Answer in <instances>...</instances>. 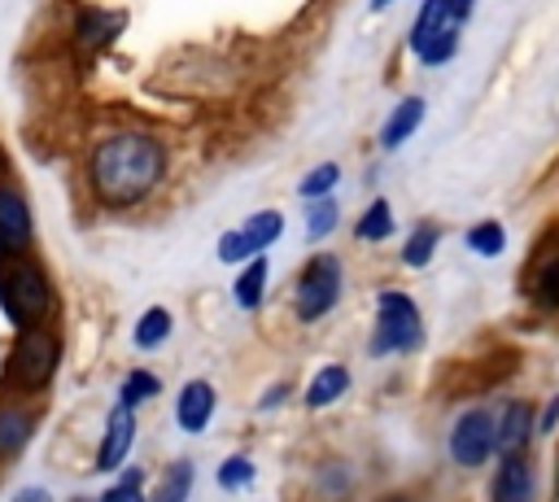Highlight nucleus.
<instances>
[{
  "label": "nucleus",
  "mask_w": 559,
  "mask_h": 502,
  "mask_svg": "<svg viewBox=\"0 0 559 502\" xmlns=\"http://www.w3.org/2000/svg\"><path fill=\"white\" fill-rule=\"evenodd\" d=\"M166 175V148L148 131H118L96 144L87 162V183L100 205L127 210L144 201Z\"/></svg>",
  "instance_id": "obj_1"
},
{
  "label": "nucleus",
  "mask_w": 559,
  "mask_h": 502,
  "mask_svg": "<svg viewBox=\"0 0 559 502\" xmlns=\"http://www.w3.org/2000/svg\"><path fill=\"white\" fill-rule=\"evenodd\" d=\"M0 306H4L13 327H22V332L39 327V319L52 310V288H48L44 271L26 258L4 262L0 266Z\"/></svg>",
  "instance_id": "obj_2"
},
{
  "label": "nucleus",
  "mask_w": 559,
  "mask_h": 502,
  "mask_svg": "<svg viewBox=\"0 0 559 502\" xmlns=\"http://www.w3.org/2000/svg\"><path fill=\"white\" fill-rule=\"evenodd\" d=\"M424 340V323H419V310L406 292L397 288H384L376 297V340H371V354H402V349H419Z\"/></svg>",
  "instance_id": "obj_3"
},
{
  "label": "nucleus",
  "mask_w": 559,
  "mask_h": 502,
  "mask_svg": "<svg viewBox=\"0 0 559 502\" xmlns=\"http://www.w3.org/2000/svg\"><path fill=\"white\" fill-rule=\"evenodd\" d=\"M459 26L463 22L454 17L450 0H424L419 17L411 26V48L419 52L424 65H441V61H450V52L459 44Z\"/></svg>",
  "instance_id": "obj_4"
},
{
  "label": "nucleus",
  "mask_w": 559,
  "mask_h": 502,
  "mask_svg": "<svg viewBox=\"0 0 559 502\" xmlns=\"http://www.w3.org/2000/svg\"><path fill=\"white\" fill-rule=\"evenodd\" d=\"M57 354H61L57 349V336H48L44 327L22 332L17 345H13V354H9V384L26 389V393L44 389L52 380V371H57Z\"/></svg>",
  "instance_id": "obj_5"
},
{
  "label": "nucleus",
  "mask_w": 559,
  "mask_h": 502,
  "mask_svg": "<svg viewBox=\"0 0 559 502\" xmlns=\"http://www.w3.org/2000/svg\"><path fill=\"white\" fill-rule=\"evenodd\" d=\"M341 297V262L332 253H319L314 262H306L301 279H297V319L314 323L323 319Z\"/></svg>",
  "instance_id": "obj_6"
},
{
  "label": "nucleus",
  "mask_w": 559,
  "mask_h": 502,
  "mask_svg": "<svg viewBox=\"0 0 559 502\" xmlns=\"http://www.w3.org/2000/svg\"><path fill=\"white\" fill-rule=\"evenodd\" d=\"M280 231H284V214L280 210H258L240 227L218 236V258L223 262H253V258H262L266 244L280 240Z\"/></svg>",
  "instance_id": "obj_7"
},
{
  "label": "nucleus",
  "mask_w": 559,
  "mask_h": 502,
  "mask_svg": "<svg viewBox=\"0 0 559 502\" xmlns=\"http://www.w3.org/2000/svg\"><path fill=\"white\" fill-rule=\"evenodd\" d=\"M498 450V423L489 410H463L459 423L450 428V458L459 467H480Z\"/></svg>",
  "instance_id": "obj_8"
},
{
  "label": "nucleus",
  "mask_w": 559,
  "mask_h": 502,
  "mask_svg": "<svg viewBox=\"0 0 559 502\" xmlns=\"http://www.w3.org/2000/svg\"><path fill=\"white\" fill-rule=\"evenodd\" d=\"M31 236H35V231H31L26 196H22L13 183H0V253H4V258L26 253Z\"/></svg>",
  "instance_id": "obj_9"
},
{
  "label": "nucleus",
  "mask_w": 559,
  "mask_h": 502,
  "mask_svg": "<svg viewBox=\"0 0 559 502\" xmlns=\"http://www.w3.org/2000/svg\"><path fill=\"white\" fill-rule=\"evenodd\" d=\"M131 437H135V406L118 402V406L109 410V423H105V441H100L96 467H100V471H114V467L127 458V450H131Z\"/></svg>",
  "instance_id": "obj_10"
},
{
  "label": "nucleus",
  "mask_w": 559,
  "mask_h": 502,
  "mask_svg": "<svg viewBox=\"0 0 559 502\" xmlns=\"http://www.w3.org/2000/svg\"><path fill=\"white\" fill-rule=\"evenodd\" d=\"M210 415H214V389H210L205 380H188V384L179 389V402H175L179 428H183V432H201V428L210 423Z\"/></svg>",
  "instance_id": "obj_11"
},
{
  "label": "nucleus",
  "mask_w": 559,
  "mask_h": 502,
  "mask_svg": "<svg viewBox=\"0 0 559 502\" xmlns=\"http://www.w3.org/2000/svg\"><path fill=\"white\" fill-rule=\"evenodd\" d=\"M493 502H533V471L520 454H507L493 476Z\"/></svg>",
  "instance_id": "obj_12"
},
{
  "label": "nucleus",
  "mask_w": 559,
  "mask_h": 502,
  "mask_svg": "<svg viewBox=\"0 0 559 502\" xmlns=\"http://www.w3.org/2000/svg\"><path fill=\"white\" fill-rule=\"evenodd\" d=\"M533 406L528 402H507V410H502V419H498V450L502 454H520L524 445H528V437H533Z\"/></svg>",
  "instance_id": "obj_13"
},
{
  "label": "nucleus",
  "mask_w": 559,
  "mask_h": 502,
  "mask_svg": "<svg viewBox=\"0 0 559 502\" xmlns=\"http://www.w3.org/2000/svg\"><path fill=\"white\" fill-rule=\"evenodd\" d=\"M419 122H424V100H419V96L397 100V109L389 113V122H384V131H380V144H384V148H397L402 140L415 135Z\"/></svg>",
  "instance_id": "obj_14"
},
{
  "label": "nucleus",
  "mask_w": 559,
  "mask_h": 502,
  "mask_svg": "<svg viewBox=\"0 0 559 502\" xmlns=\"http://www.w3.org/2000/svg\"><path fill=\"white\" fill-rule=\"evenodd\" d=\"M345 389H349V371H345V367H336V362H332V367H319L314 380L306 384V406H310V410L332 406Z\"/></svg>",
  "instance_id": "obj_15"
},
{
  "label": "nucleus",
  "mask_w": 559,
  "mask_h": 502,
  "mask_svg": "<svg viewBox=\"0 0 559 502\" xmlns=\"http://www.w3.org/2000/svg\"><path fill=\"white\" fill-rule=\"evenodd\" d=\"M266 275H271V262L266 258H253V262H245V271L236 275V284H231V292H236V306H245V310H258L262 306V292H266Z\"/></svg>",
  "instance_id": "obj_16"
},
{
  "label": "nucleus",
  "mask_w": 559,
  "mask_h": 502,
  "mask_svg": "<svg viewBox=\"0 0 559 502\" xmlns=\"http://www.w3.org/2000/svg\"><path fill=\"white\" fill-rule=\"evenodd\" d=\"M31 428H35L31 410H22V406H0V454H17V450L31 441Z\"/></svg>",
  "instance_id": "obj_17"
},
{
  "label": "nucleus",
  "mask_w": 559,
  "mask_h": 502,
  "mask_svg": "<svg viewBox=\"0 0 559 502\" xmlns=\"http://www.w3.org/2000/svg\"><path fill=\"white\" fill-rule=\"evenodd\" d=\"M166 336H170V310H166V306H148V310L135 319V345H140V349H157Z\"/></svg>",
  "instance_id": "obj_18"
},
{
  "label": "nucleus",
  "mask_w": 559,
  "mask_h": 502,
  "mask_svg": "<svg viewBox=\"0 0 559 502\" xmlns=\"http://www.w3.org/2000/svg\"><path fill=\"white\" fill-rule=\"evenodd\" d=\"M354 231H358V240H384V236L393 231V210H389V201H371V205L362 210V218L354 223Z\"/></svg>",
  "instance_id": "obj_19"
},
{
  "label": "nucleus",
  "mask_w": 559,
  "mask_h": 502,
  "mask_svg": "<svg viewBox=\"0 0 559 502\" xmlns=\"http://www.w3.org/2000/svg\"><path fill=\"white\" fill-rule=\"evenodd\" d=\"M332 227H336V201H332V196L306 201V236H310V240H323Z\"/></svg>",
  "instance_id": "obj_20"
},
{
  "label": "nucleus",
  "mask_w": 559,
  "mask_h": 502,
  "mask_svg": "<svg viewBox=\"0 0 559 502\" xmlns=\"http://www.w3.org/2000/svg\"><path fill=\"white\" fill-rule=\"evenodd\" d=\"M336 179H341V166H336V162H323V166H314V170L301 175L297 192H301L306 201H314V196H328V192L336 188Z\"/></svg>",
  "instance_id": "obj_21"
},
{
  "label": "nucleus",
  "mask_w": 559,
  "mask_h": 502,
  "mask_svg": "<svg viewBox=\"0 0 559 502\" xmlns=\"http://www.w3.org/2000/svg\"><path fill=\"white\" fill-rule=\"evenodd\" d=\"M502 244H507V231H502L493 218H485V223H476V227L467 231V249H472V253L498 258V253H502Z\"/></svg>",
  "instance_id": "obj_22"
},
{
  "label": "nucleus",
  "mask_w": 559,
  "mask_h": 502,
  "mask_svg": "<svg viewBox=\"0 0 559 502\" xmlns=\"http://www.w3.org/2000/svg\"><path fill=\"white\" fill-rule=\"evenodd\" d=\"M188 489H192V463L179 458V463L170 467V476L162 480V489L153 493V502H188Z\"/></svg>",
  "instance_id": "obj_23"
},
{
  "label": "nucleus",
  "mask_w": 559,
  "mask_h": 502,
  "mask_svg": "<svg viewBox=\"0 0 559 502\" xmlns=\"http://www.w3.org/2000/svg\"><path fill=\"white\" fill-rule=\"evenodd\" d=\"M432 249H437V227L424 223V227H415V236L402 244V262H406V266H428Z\"/></svg>",
  "instance_id": "obj_24"
},
{
  "label": "nucleus",
  "mask_w": 559,
  "mask_h": 502,
  "mask_svg": "<svg viewBox=\"0 0 559 502\" xmlns=\"http://www.w3.org/2000/svg\"><path fill=\"white\" fill-rule=\"evenodd\" d=\"M114 31H118V17H114V13H109V17H105V13H83V22H79V35H83L87 44H100V39H109Z\"/></svg>",
  "instance_id": "obj_25"
},
{
  "label": "nucleus",
  "mask_w": 559,
  "mask_h": 502,
  "mask_svg": "<svg viewBox=\"0 0 559 502\" xmlns=\"http://www.w3.org/2000/svg\"><path fill=\"white\" fill-rule=\"evenodd\" d=\"M157 389H162V384H157V380H153L148 371H131V375H127V384H122V397H118V402H127V406H135L140 397H153Z\"/></svg>",
  "instance_id": "obj_26"
},
{
  "label": "nucleus",
  "mask_w": 559,
  "mask_h": 502,
  "mask_svg": "<svg viewBox=\"0 0 559 502\" xmlns=\"http://www.w3.org/2000/svg\"><path fill=\"white\" fill-rule=\"evenodd\" d=\"M249 476H253V463H249L245 454H231V458L218 467V485H223V489H240Z\"/></svg>",
  "instance_id": "obj_27"
},
{
  "label": "nucleus",
  "mask_w": 559,
  "mask_h": 502,
  "mask_svg": "<svg viewBox=\"0 0 559 502\" xmlns=\"http://www.w3.org/2000/svg\"><path fill=\"white\" fill-rule=\"evenodd\" d=\"M537 301L550 306V310H559V262H546L537 271Z\"/></svg>",
  "instance_id": "obj_28"
},
{
  "label": "nucleus",
  "mask_w": 559,
  "mask_h": 502,
  "mask_svg": "<svg viewBox=\"0 0 559 502\" xmlns=\"http://www.w3.org/2000/svg\"><path fill=\"white\" fill-rule=\"evenodd\" d=\"M135 476H140V471H131V476H127L118 489H109L100 502H144V498H140V485H135Z\"/></svg>",
  "instance_id": "obj_29"
},
{
  "label": "nucleus",
  "mask_w": 559,
  "mask_h": 502,
  "mask_svg": "<svg viewBox=\"0 0 559 502\" xmlns=\"http://www.w3.org/2000/svg\"><path fill=\"white\" fill-rule=\"evenodd\" d=\"M284 397H288V384H271V389L262 393V410H271V406L284 402Z\"/></svg>",
  "instance_id": "obj_30"
},
{
  "label": "nucleus",
  "mask_w": 559,
  "mask_h": 502,
  "mask_svg": "<svg viewBox=\"0 0 559 502\" xmlns=\"http://www.w3.org/2000/svg\"><path fill=\"white\" fill-rule=\"evenodd\" d=\"M555 423H559V397L550 402V410H546V419H542V432H550Z\"/></svg>",
  "instance_id": "obj_31"
},
{
  "label": "nucleus",
  "mask_w": 559,
  "mask_h": 502,
  "mask_svg": "<svg viewBox=\"0 0 559 502\" xmlns=\"http://www.w3.org/2000/svg\"><path fill=\"white\" fill-rule=\"evenodd\" d=\"M384 4H393V0H371V9H384Z\"/></svg>",
  "instance_id": "obj_32"
},
{
  "label": "nucleus",
  "mask_w": 559,
  "mask_h": 502,
  "mask_svg": "<svg viewBox=\"0 0 559 502\" xmlns=\"http://www.w3.org/2000/svg\"><path fill=\"white\" fill-rule=\"evenodd\" d=\"M384 502H406V498H384Z\"/></svg>",
  "instance_id": "obj_33"
},
{
  "label": "nucleus",
  "mask_w": 559,
  "mask_h": 502,
  "mask_svg": "<svg viewBox=\"0 0 559 502\" xmlns=\"http://www.w3.org/2000/svg\"><path fill=\"white\" fill-rule=\"evenodd\" d=\"M555 489H559V480H555Z\"/></svg>",
  "instance_id": "obj_34"
}]
</instances>
